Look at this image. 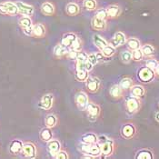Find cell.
<instances>
[{"label":"cell","mask_w":159,"mask_h":159,"mask_svg":"<svg viewBox=\"0 0 159 159\" xmlns=\"http://www.w3.org/2000/svg\"><path fill=\"white\" fill-rule=\"evenodd\" d=\"M118 85L120 86V87L122 88L123 90H129L132 86H134V83H133V80L131 78L125 77L120 81V83Z\"/></svg>","instance_id":"cell-33"},{"label":"cell","mask_w":159,"mask_h":159,"mask_svg":"<svg viewBox=\"0 0 159 159\" xmlns=\"http://www.w3.org/2000/svg\"><path fill=\"white\" fill-rule=\"evenodd\" d=\"M123 90L120 87L119 85H114L111 86L110 90H109V94L113 98L115 99H119L123 97Z\"/></svg>","instance_id":"cell-26"},{"label":"cell","mask_w":159,"mask_h":159,"mask_svg":"<svg viewBox=\"0 0 159 159\" xmlns=\"http://www.w3.org/2000/svg\"><path fill=\"white\" fill-rule=\"evenodd\" d=\"M89 76V72L86 69L75 70V79L79 82H86L87 77Z\"/></svg>","instance_id":"cell-31"},{"label":"cell","mask_w":159,"mask_h":159,"mask_svg":"<svg viewBox=\"0 0 159 159\" xmlns=\"http://www.w3.org/2000/svg\"><path fill=\"white\" fill-rule=\"evenodd\" d=\"M91 26L93 29L95 30H98V31H104L107 29V20L105 19H100L97 17L96 16L92 18V21H91Z\"/></svg>","instance_id":"cell-17"},{"label":"cell","mask_w":159,"mask_h":159,"mask_svg":"<svg viewBox=\"0 0 159 159\" xmlns=\"http://www.w3.org/2000/svg\"><path fill=\"white\" fill-rule=\"evenodd\" d=\"M37 147L32 142H25L23 144V148L21 151V155L25 158L34 159L37 157Z\"/></svg>","instance_id":"cell-3"},{"label":"cell","mask_w":159,"mask_h":159,"mask_svg":"<svg viewBox=\"0 0 159 159\" xmlns=\"http://www.w3.org/2000/svg\"><path fill=\"white\" fill-rule=\"evenodd\" d=\"M98 136L95 133H86L82 135L81 141L85 144H95L98 143Z\"/></svg>","instance_id":"cell-24"},{"label":"cell","mask_w":159,"mask_h":159,"mask_svg":"<svg viewBox=\"0 0 159 159\" xmlns=\"http://www.w3.org/2000/svg\"><path fill=\"white\" fill-rule=\"evenodd\" d=\"M79 150L82 152V154L93 156L95 158L101 156V147L98 143H95V144L82 143L79 147Z\"/></svg>","instance_id":"cell-2"},{"label":"cell","mask_w":159,"mask_h":159,"mask_svg":"<svg viewBox=\"0 0 159 159\" xmlns=\"http://www.w3.org/2000/svg\"><path fill=\"white\" fill-rule=\"evenodd\" d=\"M47 34V29L46 26L41 23L33 25V32H32V37L36 38H43L46 37Z\"/></svg>","instance_id":"cell-16"},{"label":"cell","mask_w":159,"mask_h":159,"mask_svg":"<svg viewBox=\"0 0 159 159\" xmlns=\"http://www.w3.org/2000/svg\"><path fill=\"white\" fill-rule=\"evenodd\" d=\"M47 147L49 154L54 157V156L61 149V144L57 139H51L48 142H47Z\"/></svg>","instance_id":"cell-15"},{"label":"cell","mask_w":159,"mask_h":159,"mask_svg":"<svg viewBox=\"0 0 159 159\" xmlns=\"http://www.w3.org/2000/svg\"><path fill=\"white\" fill-rule=\"evenodd\" d=\"M157 65H158V61H157V59H153V58H152V59H148V60L146 62V66L151 68L152 70H155L156 67L157 66Z\"/></svg>","instance_id":"cell-43"},{"label":"cell","mask_w":159,"mask_h":159,"mask_svg":"<svg viewBox=\"0 0 159 159\" xmlns=\"http://www.w3.org/2000/svg\"><path fill=\"white\" fill-rule=\"evenodd\" d=\"M82 158L85 159H94L95 157L93 156H90V155H86V154H84V156L82 157Z\"/></svg>","instance_id":"cell-49"},{"label":"cell","mask_w":159,"mask_h":159,"mask_svg":"<svg viewBox=\"0 0 159 159\" xmlns=\"http://www.w3.org/2000/svg\"><path fill=\"white\" fill-rule=\"evenodd\" d=\"M155 71L152 70L151 68L147 67V66H143L138 70L137 73V76L139 78L140 81L145 82V83H148L151 82L154 78H155Z\"/></svg>","instance_id":"cell-7"},{"label":"cell","mask_w":159,"mask_h":159,"mask_svg":"<svg viewBox=\"0 0 159 159\" xmlns=\"http://www.w3.org/2000/svg\"><path fill=\"white\" fill-rule=\"evenodd\" d=\"M100 86H101L100 79L97 76H88L86 80V89L90 93H97L100 89Z\"/></svg>","instance_id":"cell-9"},{"label":"cell","mask_w":159,"mask_h":159,"mask_svg":"<svg viewBox=\"0 0 159 159\" xmlns=\"http://www.w3.org/2000/svg\"><path fill=\"white\" fill-rule=\"evenodd\" d=\"M106 10L108 18H116L121 14V8L118 5H110L106 8Z\"/></svg>","instance_id":"cell-19"},{"label":"cell","mask_w":159,"mask_h":159,"mask_svg":"<svg viewBox=\"0 0 159 159\" xmlns=\"http://www.w3.org/2000/svg\"><path fill=\"white\" fill-rule=\"evenodd\" d=\"M54 158L56 159H68L69 158V156L67 154V152L66 150H63L60 149L55 156H54Z\"/></svg>","instance_id":"cell-39"},{"label":"cell","mask_w":159,"mask_h":159,"mask_svg":"<svg viewBox=\"0 0 159 159\" xmlns=\"http://www.w3.org/2000/svg\"><path fill=\"white\" fill-rule=\"evenodd\" d=\"M125 44H126L128 49L131 50V51H134V50H136V49L141 48L140 41L137 38H135V37H131V38L127 39L126 42H125Z\"/></svg>","instance_id":"cell-27"},{"label":"cell","mask_w":159,"mask_h":159,"mask_svg":"<svg viewBox=\"0 0 159 159\" xmlns=\"http://www.w3.org/2000/svg\"><path fill=\"white\" fill-rule=\"evenodd\" d=\"M154 71H155V75H157V76H159V63H158V65H157V66L156 67V69H155Z\"/></svg>","instance_id":"cell-50"},{"label":"cell","mask_w":159,"mask_h":159,"mask_svg":"<svg viewBox=\"0 0 159 159\" xmlns=\"http://www.w3.org/2000/svg\"><path fill=\"white\" fill-rule=\"evenodd\" d=\"M101 53L103 54V56L107 58H109L111 57H113L116 53V48H114L113 46H111L110 44H108L107 47H105L104 48L101 50Z\"/></svg>","instance_id":"cell-32"},{"label":"cell","mask_w":159,"mask_h":159,"mask_svg":"<svg viewBox=\"0 0 159 159\" xmlns=\"http://www.w3.org/2000/svg\"><path fill=\"white\" fill-rule=\"evenodd\" d=\"M136 130L133 124H125L121 128V135L125 139H131L135 136Z\"/></svg>","instance_id":"cell-12"},{"label":"cell","mask_w":159,"mask_h":159,"mask_svg":"<svg viewBox=\"0 0 159 159\" xmlns=\"http://www.w3.org/2000/svg\"><path fill=\"white\" fill-rule=\"evenodd\" d=\"M66 11L68 16H77L79 14L80 8L78 7V5H76L75 3H69L66 7Z\"/></svg>","instance_id":"cell-29"},{"label":"cell","mask_w":159,"mask_h":159,"mask_svg":"<svg viewBox=\"0 0 159 159\" xmlns=\"http://www.w3.org/2000/svg\"><path fill=\"white\" fill-rule=\"evenodd\" d=\"M7 7V13H8V16H16L18 15L19 12H18V8L16 5V3L14 2H11V1H7L5 2Z\"/></svg>","instance_id":"cell-30"},{"label":"cell","mask_w":159,"mask_h":159,"mask_svg":"<svg viewBox=\"0 0 159 159\" xmlns=\"http://www.w3.org/2000/svg\"><path fill=\"white\" fill-rule=\"evenodd\" d=\"M83 6L88 11H94L97 9L98 4L96 0H84L83 2Z\"/></svg>","instance_id":"cell-35"},{"label":"cell","mask_w":159,"mask_h":159,"mask_svg":"<svg viewBox=\"0 0 159 159\" xmlns=\"http://www.w3.org/2000/svg\"><path fill=\"white\" fill-rule=\"evenodd\" d=\"M18 25L22 28L25 35L28 37H32V32H33V22L30 16H23L19 18Z\"/></svg>","instance_id":"cell-4"},{"label":"cell","mask_w":159,"mask_h":159,"mask_svg":"<svg viewBox=\"0 0 159 159\" xmlns=\"http://www.w3.org/2000/svg\"><path fill=\"white\" fill-rule=\"evenodd\" d=\"M77 55H78V51L76 50H74V49L68 48V52L66 54V57L68 59H71V60H76V57H77Z\"/></svg>","instance_id":"cell-41"},{"label":"cell","mask_w":159,"mask_h":159,"mask_svg":"<svg viewBox=\"0 0 159 159\" xmlns=\"http://www.w3.org/2000/svg\"><path fill=\"white\" fill-rule=\"evenodd\" d=\"M16 7L18 8V12L22 16H32L34 15V13H35V8L32 6H30L28 4H25L24 2L16 1Z\"/></svg>","instance_id":"cell-10"},{"label":"cell","mask_w":159,"mask_h":159,"mask_svg":"<svg viewBox=\"0 0 159 159\" xmlns=\"http://www.w3.org/2000/svg\"><path fill=\"white\" fill-rule=\"evenodd\" d=\"M87 57H88V54H86V52H83L81 50V51L78 52V55H77V57H76V60L75 61L86 63L87 62Z\"/></svg>","instance_id":"cell-40"},{"label":"cell","mask_w":159,"mask_h":159,"mask_svg":"<svg viewBox=\"0 0 159 159\" xmlns=\"http://www.w3.org/2000/svg\"><path fill=\"white\" fill-rule=\"evenodd\" d=\"M125 107L126 110L129 114L133 115L137 113L140 107H141V102H140V98H135V97H129L126 98L125 100Z\"/></svg>","instance_id":"cell-6"},{"label":"cell","mask_w":159,"mask_h":159,"mask_svg":"<svg viewBox=\"0 0 159 159\" xmlns=\"http://www.w3.org/2000/svg\"><path fill=\"white\" fill-rule=\"evenodd\" d=\"M141 50H142L144 56H147V57L152 56L155 53V48L150 44H146L143 47H141Z\"/></svg>","instance_id":"cell-36"},{"label":"cell","mask_w":159,"mask_h":159,"mask_svg":"<svg viewBox=\"0 0 159 159\" xmlns=\"http://www.w3.org/2000/svg\"><path fill=\"white\" fill-rule=\"evenodd\" d=\"M41 12L45 16H53L55 14V7L50 2H45L41 5Z\"/></svg>","instance_id":"cell-22"},{"label":"cell","mask_w":159,"mask_h":159,"mask_svg":"<svg viewBox=\"0 0 159 159\" xmlns=\"http://www.w3.org/2000/svg\"><path fill=\"white\" fill-rule=\"evenodd\" d=\"M130 91H131V95L133 97L137 98H143L146 94V89L143 86H140V85H135L133 86L130 88Z\"/></svg>","instance_id":"cell-21"},{"label":"cell","mask_w":159,"mask_h":159,"mask_svg":"<svg viewBox=\"0 0 159 159\" xmlns=\"http://www.w3.org/2000/svg\"><path fill=\"white\" fill-rule=\"evenodd\" d=\"M39 136H40V139L44 142H48L49 140H51L53 138V133L51 131V128L49 127H45L43 128L41 131H40V134H39Z\"/></svg>","instance_id":"cell-28"},{"label":"cell","mask_w":159,"mask_h":159,"mask_svg":"<svg viewBox=\"0 0 159 159\" xmlns=\"http://www.w3.org/2000/svg\"><path fill=\"white\" fill-rule=\"evenodd\" d=\"M75 103L76 107L81 111L86 110V107L89 103L88 97L85 92L83 91H79L75 94Z\"/></svg>","instance_id":"cell-8"},{"label":"cell","mask_w":159,"mask_h":159,"mask_svg":"<svg viewBox=\"0 0 159 159\" xmlns=\"http://www.w3.org/2000/svg\"><path fill=\"white\" fill-rule=\"evenodd\" d=\"M87 62H89L93 66H96L97 64H98V59H97V56H96L95 53H92V54H89L88 55V57H87Z\"/></svg>","instance_id":"cell-45"},{"label":"cell","mask_w":159,"mask_h":159,"mask_svg":"<svg viewBox=\"0 0 159 159\" xmlns=\"http://www.w3.org/2000/svg\"><path fill=\"white\" fill-rule=\"evenodd\" d=\"M87 118L91 122H95L101 114V107L95 103H88L86 108Z\"/></svg>","instance_id":"cell-5"},{"label":"cell","mask_w":159,"mask_h":159,"mask_svg":"<svg viewBox=\"0 0 159 159\" xmlns=\"http://www.w3.org/2000/svg\"><path fill=\"white\" fill-rule=\"evenodd\" d=\"M126 42V37H125V35L123 33V32H116L113 38L111 39L110 41V45L113 46L114 48H118L120 46H123L125 45Z\"/></svg>","instance_id":"cell-13"},{"label":"cell","mask_w":159,"mask_h":159,"mask_svg":"<svg viewBox=\"0 0 159 159\" xmlns=\"http://www.w3.org/2000/svg\"><path fill=\"white\" fill-rule=\"evenodd\" d=\"M70 49H74V50H76V51H81L82 50V41L81 39L78 37L75 42L73 43V45L71 46Z\"/></svg>","instance_id":"cell-42"},{"label":"cell","mask_w":159,"mask_h":159,"mask_svg":"<svg viewBox=\"0 0 159 159\" xmlns=\"http://www.w3.org/2000/svg\"><path fill=\"white\" fill-rule=\"evenodd\" d=\"M156 120L159 123V112H157V113L156 114Z\"/></svg>","instance_id":"cell-51"},{"label":"cell","mask_w":159,"mask_h":159,"mask_svg":"<svg viewBox=\"0 0 159 159\" xmlns=\"http://www.w3.org/2000/svg\"><path fill=\"white\" fill-rule=\"evenodd\" d=\"M57 116L54 114H49L46 116L45 118V125L47 127H49V128H54L56 125H57Z\"/></svg>","instance_id":"cell-25"},{"label":"cell","mask_w":159,"mask_h":159,"mask_svg":"<svg viewBox=\"0 0 159 159\" xmlns=\"http://www.w3.org/2000/svg\"><path fill=\"white\" fill-rule=\"evenodd\" d=\"M121 61L125 64H129L132 61V52L130 51H123L120 55Z\"/></svg>","instance_id":"cell-37"},{"label":"cell","mask_w":159,"mask_h":159,"mask_svg":"<svg viewBox=\"0 0 159 159\" xmlns=\"http://www.w3.org/2000/svg\"><path fill=\"white\" fill-rule=\"evenodd\" d=\"M54 104V96L52 94H45L44 96H42V98L39 101V107H41L42 109L45 110H49L52 108Z\"/></svg>","instance_id":"cell-11"},{"label":"cell","mask_w":159,"mask_h":159,"mask_svg":"<svg viewBox=\"0 0 159 159\" xmlns=\"http://www.w3.org/2000/svg\"><path fill=\"white\" fill-rule=\"evenodd\" d=\"M96 56H97V59H98V63H104V62H106L107 57H105L101 52H98V53H97V54H96Z\"/></svg>","instance_id":"cell-47"},{"label":"cell","mask_w":159,"mask_h":159,"mask_svg":"<svg viewBox=\"0 0 159 159\" xmlns=\"http://www.w3.org/2000/svg\"><path fill=\"white\" fill-rule=\"evenodd\" d=\"M98 143L101 147V156L103 157H108L113 155L115 151V143L112 139L106 135H101L98 137Z\"/></svg>","instance_id":"cell-1"},{"label":"cell","mask_w":159,"mask_h":159,"mask_svg":"<svg viewBox=\"0 0 159 159\" xmlns=\"http://www.w3.org/2000/svg\"><path fill=\"white\" fill-rule=\"evenodd\" d=\"M153 157H153L152 152L147 149H143V150L139 151L135 157V158L137 159H152Z\"/></svg>","instance_id":"cell-34"},{"label":"cell","mask_w":159,"mask_h":159,"mask_svg":"<svg viewBox=\"0 0 159 159\" xmlns=\"http://www.w3.org/2000/svg\"><path fill=\"white\" fill-rule=\"evenodd\" d=\"M93 43L99 50H102L105 47H107L108 45V42L102 37H100L99 35H94L93 36Z\"/></svg>","instance_id":"cell-23"},{"label":"cell","mask_w":159,"mask_h":159,"mask_svg":"<svg viewBox=\"0 0 159 159\" xmlns=\"http://www.w3.org/2000/svg\"><path fill=\"white\" fill-rule=\"evenodd\" d=\"M23 142L19 139H14L9 145V153L13 156H17L21 154L23 148Z\"/></svg>","instance_id":"cell-14"},{"label":"cell","mask_w":159,"mask_h":159,"mask_svg":"<svg viewBox=\"0 0 159 159\" xmlns=\"http://www.w3.org/2000/svg\"><path fill=\"white\" fill-rule=\"evenodd\" d=\"M68 52V48L62 46L61 44H57L56 45V47L54 48V50H53V55L55 57L57 58H61L63 57H66V54Z\"/></svg>","instance_id":"cell-20"},{"label":"cell","mask_w":159,"mask_h":159,"mask_svg":"<svg viewBox=\"0 0 159 159\" xmlns=\"http://www.w3.org/2000/svg\"><path fill=\"white\" fill-rule=\"evenodd\" d=\"M96 16L100 18V19H105L107 20L108 17H107V10L106 8H102V9H99L97 14H96Z\"/></svg>","instance_id":"cell-44"},{"label":"cell","mask_w":159,"mask_h":159,"mask_svg":"<svg viewBox=\"0 0 159 159\" xmlns=\"http://www.w3.org/2000/svg\"><path fill=\"white\" fill-rule=\"evenodd\" d=\"M93 68H94V66L92 64H90L89 62H86V65H85V69H86V71L90 72V71L93 70Z\"/></svg>","instance_id":"cell-48"},{"label":"cell","mask_w":159,"mask_h":159,"mask_svg":"<svg viewBox=\"0 0 159 159\" xmlns=\"http://www.w3.org/2000/svg\"><path fill=\"white\" fill-rule=\"evenodd\" d=\"M77 38H78V37L75 34H74V33H66V34H65L63 36V37H62L61 43L60 44H61L62 46L67 48H70L71 46L73 45L74 42Z\"/></svg>","instance_id":"cell-18"},{"label":"cell","mask_w":159,"mask_h":159,"mask_svg":"<svg viewBox=\"0 0 159 159\" xmlns=\"http://www.w3.org/2000/svg\"><path fill=\"white\" fill-rule=\"evenodd\" d=\"M143 57H144V54L141 50V48L132 51V60L135 62H139L143 59Z\"/></svg>","instance_id":"cell-38"},{"label":"cell","mask_w":159,"mask_h":159,"mask_svg":"<svg viewBox=\"0 0 159 159\" xmlns=\"http://www.w3.org/2000/svg\"><path fill=\"white\" fill-rule=\"evenodd\" d=\"M0 14L4 16H8L7 13V7L5 3H0Z\"/></svg>","instance_id":"cell-46"}]
</instances>
